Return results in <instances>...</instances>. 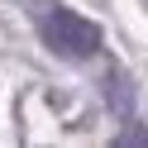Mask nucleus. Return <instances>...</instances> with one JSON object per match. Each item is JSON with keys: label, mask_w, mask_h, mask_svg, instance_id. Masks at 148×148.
I'll return each mask as SVG.
<instances>
[{"label": "nucleus", "mask_w": 148, "mask_h": 148, "mask_svg": "<svg viewBox=\"0 0 148 148\" xmlns=\"http://www.w3.org/2000/svg\"><path fill=\"white\" fill-rule=\"evenodd\" d=\"M38 29H43V43H48L58 58H91V53L100 48V29L91 19H81V14H72V10H48L38 19Z\"/></svg>", "instance_id": "nucleus-1"}]
</instances>
